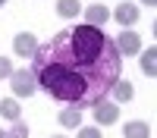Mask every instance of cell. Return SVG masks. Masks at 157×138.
I'll use <instances>...</instances> for the list:
<instances>
[{
	"label": "cell",
	"instance_id": "cell-1",
	"mask_svg": "<svg viewBox=\"0 0 157 138\" xmlns=\"http://www.w3.org/2000/svg\"><path fill=\"white\" fill-rule=\"evenodd\" d=\"M32 72L44 94L85 110L104 100L120 82L123 57L104 28L82 22L57 32L47 44L38 47L32 57Z\"/></svg>",
	"mask_w": 157,
	"mask_h": 138
},
{
	"label": "cell",
	"instance_id": "cell-2",
	"mask_svg": "<svg viewBox=\"0 0 157 138\" xmlns=\"http://www.w3.org/2000/svg\"><path fill=\"white\" fill-rule=\"evenodd\" d=\"M10 88H13V94H16V97H32L35 91H41L32 69H13V75H10Z\"/></svg>",
	"mask_w": 157,
	"mask_h": 138
},
{
	"label": "cell",
	"instance_id": "cell-3",
	"mask_svg": "<svg viewBox=\"0 0 157 138\" xmlns=\"http://www.w3.org/2000/svg\"><path fill=\"white\" fill-rule=\"evenodd\" d=\"M38 38L32 35V32H19L16 38H13V54L16 57H22V60H32L35 54H38Z\"/></svg>",
	"mask_w": 157,
	"mask_h": 138
},
{
	"label": "cell",
	"instance_id": "cell-4",
	"mask_svg": "<svg viewBox=\"0 0 157 138\" xmlns=\"http://www.w3.org/2000/svg\"><path fill=\"white\" fill-rule=\"evenodd\" d=\"M113 41H116L120 57H138V54H141V38H138L132 28H123V35H116Z\"/></svg>",
	"mask_w": 157,
	"mask_h": 138
},
{
	"label": "cell",
	"instance_id": "cell-5",
	"mask_svg": "<svg viewBox=\"0 0 157 138\" xmlns=\"http://www.w3.org/2000/svg\"><path fill=\"white\" fill-rule=\"evenodd\" d=\"M91 110H94L98 125H113L116 119H120V104H116V100H107V97H104V100H98Z\"/></svg>",
	"mask_w": 157,
	"mask_h": 138
},
{
	"label": "cell",
	"instance_id": "cell-6",
	"mask_svg": "<svg viewBox=\"0 0 157 138\" xmlns=\"http://www.w3.org/2000/svg\"><path fill=\"white\" fill-rule=\"evenodd\" d=\"M110 19H113V22H120L123 28H132V25L138 22V3H129V0H126V3H120V6L113 9V16H110Z\"/></svg>",
	"mask_w": 157,
	"mask_h": 138
},
{
	"label": "cell",
	"instance_id": "cell-7",
	"mask_svg": "<svg viewBox=\"0 0 157 138\" xmlns=\"http://www.w3.org/2000/svg\"><path fill=\"white\" fill-rule=\"evenodd\" d=\"M82 16H85V25H94V28H101L104 22H110L113 9H110V6H104V3H91L88 9H82Z\"/></svg>",
	"mask_w": 157,
	"mask_h": 138
},
{
	"label": "cell",
	"instance_id": "cell-8",
	"mask_svg": "<svg viewBox=\"0 0 157 138\" xmlns=\"http://www.w3.org/2000/svg\"><path fill=\"white\" fill-rule=\"evenodd\" d=\"M138 69L145 72L148 79H157V47L141 50V54H138Z\"/></svg>",
	"mask_w": 157,
	"mask_h": 138
},
{
	"label": "cell",
	"instance_id": "cell-9",
	"mask_svg": "<svg viewBox=\"0 0 157 138\" xmlns=\"http://www.w3.org/2000/svg\"><path fill=\"white\" fill-rule=\"evenodd\" d=\"M110 94H113L116 104H129V100L135 97V88H132V82H129V79H123V75H120V82L110 88Z\"/></svg>",
	"mask_w": 157,
	"mask_h": 138
},
{
	"label": "cell",
	"instance_id": "cell-10",
	"mask_svg": "<svg viewBox=\"0 0 157 138\" xmlns=\"http://www.w3.org/2000/svg\"><path fill=\"white\" fill-rule=\"evenodd\" d=\"M123 138H151V125L145 119H129L123 125Z\"/></svg>",
	"mask_w": 157,
	"mask_h": 138
},
{
	"label": "cell",
	"instance_id": "cell-11",
	"mask_svg": "<svg viewBox=\"0 0 157 138\" xmlns=\"http://www.w3.org/2000/svg\"><path fill=\"white\" fill-rule=\"evenodd\" d=\"M60 125H63V129H75V125L78 122H82V110H78V107H72V104H63V110H60Z\"/></svg>",
	"mask_w": 157,
	"mask_h": 138
},
{
	"label": "cell",
	"instance_id": "cell-12",
	"mask_svg": "<svg viewBox=\"0 0 157 138\" xmlns=\"http://www.w3.org/2000/svg\"><path fill=\"white\" fill-rule=\"evenodd\" d=\"M0 116H3L6 122L22 119V107H19V100H16V97H3V100H0Z\"/></svg>",
	"mask_w": 157,
	"mask_h": 138
},
{
	"label": "cell",
	"instance_id": "cell-13",
	"mask_svg": "<svg viewBox=\"0 0 157 138\" xmlns=\"http://www.w3.org/2000/svg\"><path fill=\"white\" fill-rule=\"evenodd\" d=\"M57 16L60 19H78L82 16V3L78 0H57Z\"/></svg>",
	"mask_w": 157,
	"mask_h": 138
},
{
	"label": "cell",
	"instance_id": "cell-14",
	"mask_svg": "<svg viewBox=\"0 0 157 138\" xmlns=\"http://www.w3.org/2000/svg\"><path fill=\"white\" fill-rule=\"evenodd\" d=\"M6 135H10V138H29V125H25L22 119H16V122H10Z\"/></svg>",
	"mask_w": 157,
	"mask_h": 138
},
{
	"label": "cell",
	"instance_id": "cell-15",
	"mask_svg": "<svg viewBox=\"0 0 157 138\" xmlns=\"http://www.w3.org/2000/svg\"><path fill=\"white\" fill-rule=\"evenodd\" d=\"M75 138H104V135H101V125H82Z\"/></svg>",
	"mask_w": 157,
	"mask_h": 138
},
{
	"label": "cell",
	"instance_id": "cell-16",
	"mask_svg": "<svg viewBox=\"0 0 157 138\" xmlns=\"http://www.w3.org/2000/svg\"><path fill=\"white\" fill-rule=\"evenodd\" d=\"M10 75H13V63L6 57H0V79H10Z\"/></svg>",
	"mask_w": 157,
	"mask_h": 138
},
{
	"label": "cell",
	"instance_id": "cell-17",
	"mask_svg": "<svg viewBox=\"0 0 157 138\" xmlns=\"http://www.w3.org/2000/svg\"><path fill=\"white\" fill-rule=\"evenodd\" d=\"M141 3H145V6H157V0H141Z\"/></svg>",
	"mask_w": 157,
	"mask_h": 138
},
{
	"label": "cell",
	"instance_id": "cell-18",
	"mask_svg": "<svg viewBox=\"0 0 157 138\" xmlns=\"http://www.w3.org/2000/svg\"><path fill=\"white\" fill-rule=\"evenodd\" d=\"M0 138H10V135H6V129H0Z\"/></svg>",
	"mask_w": 157,
	"mask_h": 138
},
{
	"label": "cell",
	"instance_id": "cell-19",
	"mask_svg": "<svg viewBox=\"0 0 157 138\" xmlns=\"http://www.w3.org/2000/svg\"><path fill=\"white\" fill-rule=\"evenodd\" d=\"M151 32H154V38H157V19H154V28H151Z\"/></svg>",
	"mask_w": 157,
	"mask_h": 138
},
{
	"label": "cell",
	"instance_id": "cell-20",
	"mask_svg": "<svg viewBox=\"0 0 157 138\" xmlns=\"http://www.w3.org/2000/svg\"><path fill=\"white\" fill-rule=\"evenodd\" d=\"M50 138H66V135H50Z\"/></svg>",
	"mask_w": 157,
	"mask_h": 138
},
{
	"label": "cell",
	"instance_id": "cell-21",
	"mask_svg": "<svg viewBox=\"0 0 157 138\" xmlns=\"http://www.w3.org/2000/svg\"><path fill=\"white\" fill-rule=\"evenodd\" d=\"M3 3H6V0H0V6H3Z\"/></svg>",
	"mask_w": 157,
	"mask_h": 138
}]
</instances>
